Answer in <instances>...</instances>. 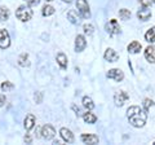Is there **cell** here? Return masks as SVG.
I'll use <instances>...</instances> for the list:
<instances>
[{"label":"cell","instance_id":"cell-11","mask_svg":"<svg viewBox=\"0 0 155 145\" xmlns=\"http://www.w3.org/2000/svg\"><path fill=\"white\" fill-rule=\"evenodd\" d=\"M85 47H87L85 38L83 35H76V38H75V51L81 52V51H84Z\"/></svg>","mask_w":155,"mask_h":145},{"label":"cell","instance_id":"cell-7","mask_svg":"<svg viewBox=\"0 0 155 145\" xmlns=\"http://www.w3.org/2000/svg\"><path fill=\"white\" fill-rule=\"evenodd\" d=\"M107 78L113 79L115 82H122L124 79V74H123V71L120 69H111L107 72Z\"/></svg>","mask_w":155,"mask_h":145},{"label":"cell","instance_id":"cell-1","mask_svg":"<svg viewBox=\"0 0 155 145\" xmlns=\"http://www.w3.org/2000/svg\"><path fill=\"white\" fill-rule=\"evenodd\" d=\"M127 117L129 123L136 128H141L145 126L147 120V110H145L143 108H140L137 105H133L128 108L127 110Z\"/></svg>","mask_w":155,"mask_h":145},{"label":"cell","instance_id":"cell-16","mask_svg":"<svg viewBox=\"0 0 155 145\" xmlns=\"http://www.w3.org/2000/svg\"><path fill=\"white\" fill-rule=\"evenodd\" d=\"M145 59L151 64H155V48L154 47H147L145 49Z\"/></svg>","mask_w":155,"mask_h":145},{"label":"cell","instance_id":"cell-12","mask_svg":"<svg viewBox=\"0 0 155 145\" xmlns=\"http://www.w3.org/2000/svg\"><path fill=\"white\" fill-rule=\"evenodd\" d=\"M104 57H105V60L109 61V62H116L119 60V55L113 49V48H107L106 52H105V55H104Z\"/></svg>","mask_w":155,"mask_h":145},{"label":"cell","instance_id":"cell-35","mask_svg":"<svg viewBox=\"0 0 155 145\" xmlns=\"http://www.w3.org/2000/svg\"><path fill=\"white\" fill-rule=\"evenodd\" d=\"M64 2H66V3H71L72 0H64Z\"/></svg>","mask_w":155,"mask_h":145},{"label":"cell","instance_id":"cell-2","mask_svg":"<svg viewBox=\"0 0 155 145\" xmlns=\"http://www.w3.org/2000/svg\"><path fill=\"white\" fill-rule=\"evenodd\" d=\"M16 17L21 22H27L32 18V9L30 5H21L16 11Z\"/></svg>","mask_w":155,"mask_h":145},{"label":"cell","instance_id":"cell-20","mask_svg":"<svg viewBox=\"0 0 155 145\" xmlns=\"http://www.w3.org/2000/svg\"><path fill=\"white\" fill-rule=\"evenodd\" d=\"M9 16H11V12L7 7H0V21H7Z\"/></svg>","mask_w":155,"mask_h":145},{"label":"cell","instance_id":"cell-36","mask_svg":"<svg viewBox=\"0 0 155 145\" xmlns=\"http://www.w3.org/2000/svg\"><path fill=\"white\" fill-rule=\"evenodd\" d=\"M45 2H53V0H45Z\"/></svg>","mask_w":155,"mask_h":145},{"label":"cell","instance_id":"cell-28","mask_svg":"<svg viewBox=\"0 0 155 145\" xmlns=\"http://www.w3.org/2000/svg\"><path fill=\"white\" fill-rule=\"evenodd\" d=\"M153 105H154V101L153 100H150V99H145L143 100V109L145 110H149Z\"/></svg>","mask_w":155,"mask_h":145},{"label":"cell","instance_id":"cell-4","mask_svg":"<svg viewBox=\"0 0 155 145\" xmlns=\"http://www.w3.org/2000/svg\"><path fill=\"white\" fill-rule=\"evenodd\" d=\"M105 30L109 32V35H116L120 32V26L116 20H110L105 26Z\"/></svg>","mask_w":155,"mask_h":145},{"label":"cell","instance_id":"cell-32","mask_svg":"<svg viewBox=\"0 0 155 145\" xmlns=\"http://www.w3.org/2000/svg\"><path fill=\"white\" fill-rule=\"evenodd\" d=\"M4 104H5V96L0 95V106H3Z\"/></svg>","mask_w":155,"mask_h":145},{"label":"cell","instance_id":"cell-17","mask_svg":"<svg viewBox=\"0 0 155 145\" xmlns=\"http://www.w3.org/2000/svg\"><path fill=\"white\" fill-rule=\"evenodd\" d=\"M127 49H128L129 53H133V55H136V53H138L142 49V46H141V43H138V42L134 40V42H132V43H130V44L128 46Z\"/></svg>","mask_w":155,"mask_h":145},{"label":"cell","instance_id":"cell-38","mask_svg":"<svg viewBox=\"0 0 155 145\" xmlns=\"http://www.w3.org/2000/svg\"><path fill=\"white\" fill-rule=\"evenodd\" d=\"M154 145H155V143H154Z\"/></svg>","mask_w":155,"mask_h":145},{"label":"cell","instance_id":"cell-21","mask_svg":"<svg viewBox=\"0 0 155 145\" xmlns=\"http://www.w3.org/2000/svg\"><path fill=\"white\" fill-rule=\"evenodd\" d=\"M83 119H84V122L85 123H89V124H93L96 123V120H97V117L93 114V113H85L83 115Z\"/></svg>","mask_w":155,"mask_h":145},{"label":"cell","instance_id":"cell-23","mask_svg":"<svg viewBox=\"0 0 155 145\" xmlns=\"http://www.w3.org/2000/svg\"><path fill=\"white\" fill-rule=\"evenodd\" d=\"M54 12L56 11H54V8H53L52 5H44V7H43V16H44V17L52 16Z\"/></svg>","mask_w":155,"mask_h":145},{"label":"cell","instance_id":"cell-25","mask_svg":"<svg viewBox=\"0 0 155 145\" xmlns=\"http://www.w3.org/2000/svg\"><path fill=\"white\" fill-rule=\"evenodd\" d=\"M119 17L122 18V20H129L130 18V11L129 9H125V8L120 9L119 11Z\"/></svg>","mask_w":155,"mask_h":145},{"label":"cell","instance_id":"cell-34","mask_svg":"<svg viewBox=\"0 0 155 145\" xmlns=\"http://www.w3.org/2000/svg\"><path fill=\"white\" fill-rule=\"evenodd\" d=\"M72 109H74V110H75V112H76V114H78V115H79V114H80V109H79V108H76V106H75V105H72Z\"/></svg>","mask_w":155,"mask_h":145},{"label":"cell","instance_id":"cell-5","mask_svg":"<svg viewBox=\"0 0 155 145\" xmlns=\"http://www.w3.org/2000/svg\"><path fill=\"white\" fill-rule=\"evenodd\" d=\"M11 46V38H9V34L7 30H0V48L2 49H7V48Z\"/></svg>","mask_w":155,"mask_h":145},{"label":"cell","instance_id":"cell-3","mask_svg":"<svg viewBox=\"0 0 155 145\" xmlns=\"http://www.w3.org/2000/svg\"><path fill=\"white\" fill-rule=\"evenodd\" d=\"M76 9L83 18L91 17V11H89V5L87 0H76Z\"/></svg>","mask_w":155,"mask_h":145},{"label":"cell","instance_id":"cell-6","mask_svg":"<svg viewBox=\"0 0 155 145\" xmlns=\"http://www.w3.org/2000/svg\"><path fill=\"white\" fill-rule=\"evenodd\" d=\"M128 99H129V95L125 92V91H119V92H116L114 96V101L118 106H123Z\"/></svg>","mask_w":155,"mask_h":145},{"label":"cell","instance_id":"cell-31","mask_svg":"<svg viewBox=\"0 0 155 145\" xmlns=\"http://www.w3.org/2000/svg\"><path fill=\"white\" fill-rule=\"evenodd\" d=\"M34 99H35V101H36L38 104H40L41 103V93L40 92H36L35 96H34Z\"/></svg>","mask_w":155,"mask_h":145},{"label":"cell","instance_id":"cell-19","mask_svg":"<svg viewBox=\"0 0 155 145\" xmlns=\"http://www.w3.org/2000/svg\"><path fill=\"white\" fill-rule=\"evenodd\" d=\"M18 64H19V66H22V67L30 66V61H28V55L27 53H22V55L18 57Z\"/></svg>","mask_w":155,"mask_h":145},{"label":"cell","instance_id":"cell-24","mask_svg":"<svg viewBox=\"0 0 155 145\" xmlns=\"http://www.w3.org/2000/svg\"><path fill=\"white\" fill-rule=\"evenodd\" d=\"M67 18L70 20L71 23H79V17L76 16L75 11H70L69 13H67Z\"/></svg>","mask_w":155,"mask_h":145},{"label":"cell","instance_id":"cell-9","mask_svg":"<svg viewBox=\"0 0 155 145\" xmlns=\"http://www.w3.org/2000/svg\"><path fill=\"white\" fill-rule=\"evenodd\" d=\"M81 139V141L85 143V144H92V145H94V144H98L100 141V139L97 135H93V133H83L80 136Z\"/></svg>","mask_w":155,"mask_h":145},{"label":"cell","instance_id":"cell-18","mask_svg":"<svg viewBox=\"0 0 155 145\" xmlns=\"http://www.w3.org/2000/svg\"><path fill=\"white\" fill-rule=\"evenodd\" d=\"M145 40L147 43H154L155 42V26L149 29L147 32L145 34Z\"/></svg>","mask_w":155,"mask_h":145},{"label":"cell","instance_id":"cell-29","mask_svg":"<svg viewBox=\"0 0 155 145\" xmlns=\"http://www.w3.org/2000/svg\"><path fill=\"white\" fill-rule=\"evenodd\" d=\"M138 3L141 4L142 7H151L153 3H154V0H138Z\"/></svg>","mask_w":155,"mask_h":145},{"label":"cell","instance_id":"cell-27","mask_svg":"<svg viewBox=\"0 0 155 145\" xmlns=\"http://www.w3.org/2000/svg\"><path fill=\"white\" fill-rule=\"evenodd\" d=\"M84 29V34H87V35H92L93 34V25H91V23H85V25L83 26Z\"/></svg>","mask_w":155,"mask_h":145},{"label":"cell","instance_id":"cell-13","mask_svg":"<svg viewBox=\"0 0 155 145\" xmlns=\"http://www.w3.org/2000/svg\"><path fill=\"white\" fill-rule=\"evenodd\" d=\"M61 137L64 139V141H66L67 144H71V143H74V135H72V132L70 131V130H67V128H61Z\"/></svg>","mask_w":155,"mask_h":145},{"label":"cell","instance_id":"cell-10","mask_svg":"<svg viewBox=\"0 0 155 145\" xmlns=\"http://www.w3.org/2000/svg\"><path fill=\"white\" fill-rule=\"evenodd\" d=\"M137 17H138V20H141V21H147L149 18L151 17V11H150V7H142L141 9H138Z\"/></svg>","mask_w":155,"mask_h":145},{"label":"cell","instance_id":"cell-14","mask_svg":"<svg viewBox=\"0 0 155 145\" xmlns=\"http://www.w3.org/2000/svg\"><path fill=\"white\" fill-rule=\"evenodd\" d=\"M35 123H36L35 117H34L32 114H28V115H26V118H25V124H23V126H25L26 131H30V130L34 128Z\"/></svg>","mask_w":155,"mask_h":145},{"label":"cell","instance_id":"cell-15","mask_svg":"<svg viewBox=\"0 0 155 145\" xmlns=\"http://www.w3.org/2000/svg\"><path fill=\"white\" fill-rule=\"evenodd\" d=\"M56 60H57V64L60 65V67L62 70L67 69V57H66L65 53H58L56 56Z\"/></svg>","mask_w":155,"mask_h":145},{"label":"cell","instance_id":"cell-26","mask_svg":"<svg viewBox=\"0 0 155 145\" xmlns=\"http://www.w3.org/2000/svg\"><path fill=\"white\" fill-rule=\"evenodd\" d=\"M14 88V86L12 82H4V83H2V91L3 92H8V91H12Z\"/></svg>","mask_w":155,"mask_h":145},{"label":"cell","instance_id":"cell-37","mask_svg":"<svg viewBox=\"0 0 155 145\" xmlns=\"http://www.w3.org/2000/svg\"><path fill=\"white\" fill-rule=\"evenodd\" d=\"M154 3H155V0H154Z\"/></svg>","mask_w":155,"mask_h":145},{"label":"cell","instance_id":"cell-8","mask_svg":"<svg viewBox=\"0 0 155 145\" xmlns=\"http://www.w3.org/2000/svg\"><path fill=\"white\" fill-rule=\"evenodd\" d=\"M54 135H56V131H54V128H53L51 124L43 126V128H41V136L44 137V139L52 140L53 137H54Z\"/></svg>","mask_w":155,"mask_h":145},{"label":"cell","instance_id":"cell-22","mask_svg":"<svg viewBox=\"0 0 155 145\" xmlns=\"http://www.w3.org/2000/svg\"><path fill=\"white\" fill-rule=\"evenodd\" d=\"M83 106L87 108L88 110H92L94 108V104H93V101H92V99L89 97V96H84L83 97Z\"/></svg>","mask_w":155,"mask_h":145},{"label":"cell","instance_id":"cell-33","mask_svg":"<svg viewBox=\"0 0 155 145\" xmlns=\"http://www.w3.org/2000/svg\"><path fill=\"white\" fill-rule=\"evenodd\" d=\"M25 141H26L27 144H30V143H31V137H30V135H26V136H25Z\"/></svg>","mask_w":155,"mask_h":145},{"label":"cell","instance_id":"cell-30","mask_svg":"<svg viewBox=\"0 0 155 145\" xmlns=\"http://www.w3.org/2000/svg\"><path fill=\"white\" fill-rule=\"evenodd\" d=\"M26 2H27V5L35 7V5H38V4L40 3V0H26Z\"/></svg>","mask_w":155,"mask_h":145}]
</instances>
